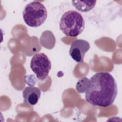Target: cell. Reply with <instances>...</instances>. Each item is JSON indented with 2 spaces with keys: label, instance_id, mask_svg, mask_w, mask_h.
I'll return each instance as SVG.
<instances>
[{
  "label": "cell",
  "instance_id": "1",
  "mask_svg": "<svg viewBox=\"0 0 122 122\" xmlns=\"http://www.w3.org/2000/svg\"><path fill=\"white\" fill-rule=\"evenodd\" d=\"M85 92V100L91 105L109 107L113 104L117 95V83L110 73L97 72L89 80Z\"/></svg>",
  "mask_w": 122,
  "mask_h": 122
},
{
  "label": "cell",
  "instance_id": "2",
  "mask_svg": "<svg viewBox=\"0 0 122 122\" xmlns=\"http://www.w3.org/2000/svg\"><path fill=\"white\" fill-rule=\"evenodd\" d=\"M85 28L84 20L78 12L71 10L64 12L60 21V28L66 36L76 37L80 35Z\"/></svg>",
  "mask_w": 122,
  "mask_h": 122
},
{
  "label": "cell",
  "instance_id": "3",
  "mask_svg": "<svg viewBox=\"0 0 122 122\" xmlns=\"http://www.w3.org/2000/svg\"><path fill=\"white\" fill-rule=\"evenodd\" d=\"M47 17L45 7L40 2L34 1L27 4L23 11L25 23L31 27H38L42 24Z\"/></svg>",
  "mask_w": 122,
  "mask_h": 122
},
{
  "label": "cell",
  "instance_id": "4",
  "mask_svg": "<svg viewBox=\"0 0 122 122\" xmlns=\"http://www.w3.org/2000/svg\"><path fill=\"white\" fill-rule=\"evenodd\" d=\"M30 67L37 78L40 81H43L48 77L51 65L50 60L45 54L38 53L32 57Z\"/></svg>",
  "mask_w": 122,
  "mask_h": 122
},
{
  "label": "cell",
  "instance_id": "5",
  "mask_svg": "<svg viewBox=\"0 0 122 122\" xmlns=\"http://www.w3.org/2000/svg\"><path fill=\"white\" fill-rule=\"evenodd\" d=\"M90 48L89 43L84 40L74 41L71 45L69 54L71 58L78 63L82 62L85 53Z\"/></svg>",
  "mask_w": 122,
  "mask_h": 122
},
{
  "label": "cell",
  "instance_id": "6",
  "mask_svg": "<svg viewBox=\"0 0 122 122\" xmlns=\"http://www.w3.org/2000/svg\"><path fill=\"white\" fill-rule=\"evenodd\" d=\"M41 91L36 87H26L22 92L24 102L28 105H34L37 103L41 97Z\"/></svg>",
  "mask_w": 122,
  "mask_h": 122
},
{
  "label": "cell",
  "instance_id": "7",
  "mask_svg": "<svg viewBox=\"0 0 122 122\" xmlns=\"http://www.w3.org/2000/svg\"><path fill=\"white\" fill-rule=\"evenodd\" d=\"M96 0L72 1V4L78 10L86 12L92 10L95 6Z\"/></svg>",
  "mask_w": 122,
  "mask_h": 122
},
{
  "label": "cell",
  "instance_id": "8",
  "mask_svg": "<svg viewBox=\"0 0 122 122\" xmlns=\"http://www.w3.org/2000/svg\"><path fill=\"white\" fill-rule=\"evenodd\" d=\"M89 79L86 77H84L80 79L76 83V90L79 93H84L85 92L88 86Z\"/></svg>",
  "mask_w": 122,
  "mask_h": 122
}]
</instances>
